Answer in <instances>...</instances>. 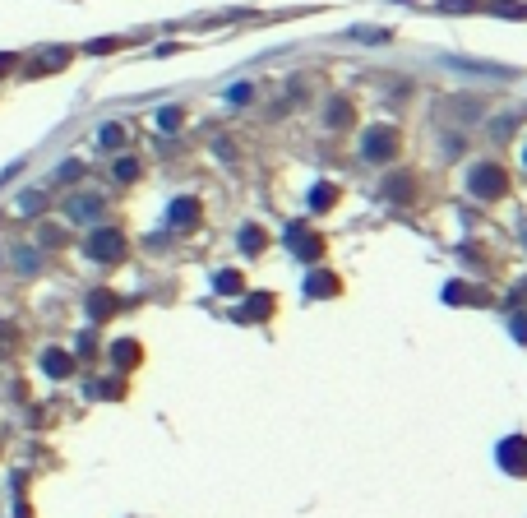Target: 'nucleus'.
<instances>
[{
    "instance_id": "obj_1",
    "label": "nucleus",
    "mask_w": 527,
    "mask_h": 518,
    "mask_svg": "<svg viewBox=\"0 0 527 518\" xmlns=\"http://www.w3.org/2000/svg\"><path fill=\"white\" fill-rule=\"evenodd\" d=\"M467 190H472L477 199H499L504 190H509V176H504L499 162H477L472 176H467Z\"/></svg>"
},
{
    "instance_id": "obj_2",
    "label": "nucleus",
    "mask_w": 527,
    "mask_h": 518,
    "mask_svg": "<svg viewBox=\"0 0 527 518\" xmlns=\"http://www.w3.org/2000/svg\"><path fill=\"white\" fill-rule=\"evenodd\" d=\"M88 259H97V264H121L125 259V236L116 227H97L93 236H88Z\"/></svg>"
},
{
    "instance_id": "obj_3",
    "label": "nucleus",
    "mask_w": 527,
    "mask_h": 518,
    "mask_svg": "<svg viewBox=\"0 0 527 518\" xmlns=\"http://www.w3.org/2000/svg\"><path fill=\"white\" fill-rule=\"evenodd\" d=\"M361 153H366L370 162H388V157L398 153V130H393V125H375V130H366Z\"/></svg>"
},
{
    "instance_id": "obj_4",
    "label": "nucleus",
    "mask_w": 527,
    "mask_h": 518,
    "mask_svg": "<svg viewBox=\"0 0 527 518\" xmlns=\"http://www.w3.org/2000/svg\"><path fill=\"white\" fill-rule=\"evenodd\" d=\"M499 468L513 477H527V440L523 435H513V440L499 444Z\"/></svg>"
},
{
    "instance_id": "obj_5",
    "label": "nucleus",
    "mask_w": 527,
    "mask_h": 518,
    "mask_svg": "<svg viewBox=\"0 0 527 518\" xmlns=\"http://www.w3.org/2000/svg\"><path fill=\"white\" fill-rule=\"evenodd\" d=\"M199 218H203V209H199V199H176L171 204V213H167V222L171 227H181V231H190V227H199Z\"/></svg>"
},
{
    "instance_id": "obj_6",
    "label": "nucleus",
    "mask_w": 527,
    "mask_h": 518,
    "mask_svg": "<svg viewBox=\"0 0 527 518\" xmlns=\"http://www.w3.org/2000/svg\"><path fill=\"white\" fill-rule=\"evenodd\" d=\"M287 236H292V250L301 259H310V264H315V259L324 255V236H310V231H301V227H292Z\"/></svg>"
},
{
    "instance_id": "obj_7",
    "label": "nucleus",
    "mask_w": 527,
    "mask_h": 518,
    "mask_svg": "<svg viewBox=\"0 0 527 518\" xmlns=\"http://www.w3.org/2000/svg\"><path fill=\"white\" fill-rule=\"evenodd\" d=\"M273 296H268V291H255V296H250L246 305H241V320H268V315H273Z\"/></svg>"
},
{
    "instance_id": "obj_8",
    "label": "nucleus",
    "mask_w": 527,
    "mask_h": 518,
    "mask_svg": "<svg viewBox=\"0 0 527 518\" xmlns=\"http://www.w3.org/2000/svg\"><path fill=\"white\" fill-rule=\"evenodd\" d=\"M116 310H121L116 291H93V296H88V315H93V320H111Z\"/></svg>"
},
{
    "instance_id": "obj_9",
    "label": "nucleus",
    "mask_w": 527,
    "mask_h": 518,
    "mask_svg": "<svg viewBox=\"0 0 527 518\" xmlns=\"http://www.w3.org/2000/svg\"><path fill=\"white\" fill-rule=\"evenodd\" d=\"M444 301L449 305H486V291L463 287V282H449V287H444Z\"/></svg>"
},
{
    "instance_id": "obj_10",
    "label": "nucleus",
    "mask_w": 527,
    "mask_h": 518,
    "mask_svg": "<svg viewBox=\"0 0 527 518\" xmlns=\"http://www.w3.org/2000/svg\"><path fill=\"white\" fill-rule=\"evenodd\" d=\"M306 291H310V296H338L342 282H338V274H324V269H319V274H310Z\"/></svg>"
},
{
    "instance_id": "obj_11",
    "label": "nucleus",
    "mask_w": 527,
    "mask_h": 518,
    "mask_svg": "<svg viewBox=\"0 0 527 518\" xmlns=\"http://www.w3.org/2000/svg\"><path fill=\"white\" fill-rule=\"evenodd\" d=\"M42 366H47V375H56V380H65V375L74 370V356H70V352H56V347H51L47 356H42Z\"/></svg>"
},
{
    "instance_id": "obj_12",
    "label": "nucleus",
    "mask_w": 527,
    "mask_h": 518,
    "mask_svg": "<svg viewBox=\"0 0 527 518\" xmlns=\"http://www.w3.org/2000/svg\"><path fill=\"white\" fill-rule=\"evenodd\" d=\"M384 195L398 199V204H412V195H417V181H412V176H393V181H384Z\"/></svg>"
},
{
    "instance_id": "obj_13",
    "label": "nucleus",
    "mask_w": 527,
    "mask_h": 518,
    "mask_svg": "<svg viewBox=\"0 0 527 518\" xmlns=\"http://www.w3.org/2000/svg\"><path fill=\"white\" fill-rule=\"evenodd\" d=\"M213 287L222 291V296H241V291H246V278L236 274V269H222V274L213 278Z\"/></svg>"
},
{
    "instance_id": "obj_14",
    "label": "nucleus",
    "mask_w": 527,
    "mask_h": 518,
    "mask_svg": "<svg viewBox=\"0 0 527 518\" xmlns=\"http://www.w3.org/2000/svg\"><path fill=\"white\" fill-rule=\"evenodd\" d=\"M338 204V185H315L310 190V209L315 213H324V209H333Z\"/></svg>"
},
{
    "instance_id": "obj_15",
    "label": "nucleus",
    "mask_w": 527,
    "mask_h": 518,
    "mask_svg": "<svg viewBox=\"0 0 527 518\" xmlns=\"http://www.w3.org/2000/svg\"><path fill=\"white\" fill-rule=\"evenodd\" d=\"M328 125H333V130L352 125V102H347V97H333V107H328Z\"/></svg>"
},
{
    "instance_id": "obj_16",
    "label": "nucleus",
    "mask_w": 527,
    "mask_h": 518,
    "mask_svg": "<svg viewBox=\"0 0 527 518\" xmlns=\"http://www.w3.org/2000/svg\"><path fill=\"white\" fill-rule=\"evenodd\" d=\"M97 213H102V199H88V195H83V199H74V204H70V218H97Z\"/></svg>"
},
{
    "instance_id": "obj_17",
    "label": "nucleus",
    "mask_w": 527,
    "mask_h": 518,
    "mask_svg": "<svg viewBox=\"0 0 527 518\" xmlns=\"http://www.w3.org/2000/svg\"><path fill=\"white\" fill-rule=\"evenodd\" d=\"M241 245H246L250 255H259L264 245H268V236H264V231H259V227H241Z\"/></svg>"
},
{
    "instance_id": "obj_18",
    "label": "nucleus",
    "mask_w": 527,
    "mask_h": 518,
    "mask_svg": "<svg viewBox=\"0 0 527 518\" xmlns=\"http://www.w3.org/2000/svg\"><path fill=\"white\" fill-rule=\"evenodd\" d=\"M135 361H139V343H130V338L116 343V366H135Z\"/></svg>"
},
{
    "instance_id": "obj_19",
    "label": "nucleus",
    "mask_w": 527,
    "mask_h": 518,
    "mask_svg": "<svg viewBox=\"0 0 527 518\" xmlns=\"http://www.w3.org/2000/svg\"><path fill=\"white\" fill-rule=\"evenodd\" d=\"M121 144H125L121 125H102V148H121Z\"/></svg>"
},
{
    "instance_id": "obj_20",
    "label": "nucleus",
    "mask_w": 527,
    "mask_h": 518,
    "mask_svg": "<svg viewBox=\"0 0 527 518\" xmlns=\"http://www.w3.org/2000/svg\"><path fill=\"white\" fill-rule=\"evenodd\" d=\"M135 176H139V162H135V157H121V162H116V181H135Z\"/></svg>"
},
{
    "instance_id": "obj_21",
    "label": "nucleus",
    "mask_w": 527,
    "mask_h": 518,
    "mask_svg": "<svg viewBox=\"0 0 527 518\" xmlns=\"http://www.w3.org/2000/svg\"><path fill=\"white\" fill-rule=\"evenodd\" d=\"M157 125H162V130H176V125H181V107H167L157 116Z\"/></svg>"
},
{
    "instance_id": "obj_22",
    "label": "nucleus",
    "mask_w": 527,
    "mask_h": 518,
    "mask_svg": "<svg viewBox=\"0 0 527 518\" xmlns=\"http://www.w3.org/2000/svg\"><path fill=\"white\" fill-rule=\"evenodd\" d=\"M116 46H125L121 37H102V42H88V51H93V56H102V51H116Z\"/></svg>"
},
{
    "instance_id": "obj_23",
    "label": "nucleus",
    "mask_w": 527,
    "mask_h": 518,
    "mask_svg": "<svg viewBox=\"0 0 527 518\" xmlns=\"http://www.w3.org/2000/svg\"><path fill=\"white\" fill-rule=\"evenodd\" d=\"M513 338H518V343H527V315H513Z\"/></svg>"
},
{
    "instance_id": "obj_24",
    "label": "nucleus",
    "mask_w": 527,
    "mask_h": 518,
    "mask_svg": "<svg viewBox=\"0 0 527 518\" xmlns=\"http://www.w3.org/2000/svg\"><path fill=\"white\" fill-rule=\"evenodd\" d=\"M10 65H14V56H0V75H5V70H10Z\"/></svg>"
},
{
    "instance_id": "obj_25",
    "label": "nucleus",
    "mask_w": 527,
    "mask_h": 518,
    "mask_svg": "<svg viewBox=\"0 0 527 518\" xmlns=\"http://www.w3.org/2000/svg\"><path fill=\"white\" fill-rule=\"evenodd\" d=\"M523 162H527V148H523Z\"/></svg>"
}]
</instances>
